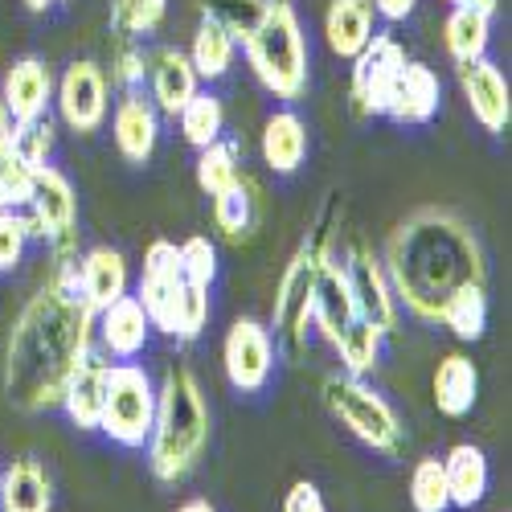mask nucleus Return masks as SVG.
<instances>
[{
  "instance_id": "nucleus-20",
  "label": "nucleus",
  "mask_w": 512,
  "mask_h": 512,
  "mask_svg": "<svg viewBox=\"0 0 512 512\" xmlns=\"http://www.w3.org/2000/svg\"><path fill=\"white\" fill-rule=\"evenodd\" d=\"M439 99H443L439 74L426 62H406L394 82V95L386 103V115L394 123H431L439 111Z\"/></svg>"
},
{
  "instance_id": "nucleus-32",
  "label": "nucleus",
  "mask_w": 512,
  "mask_h": 512,
  "mask_svg": "<svg viewBox=\"0 0 512 512\" xmlns=\"http://www.w3.org/2000/svg\"><path fill=\"white\" fill-rule=\"evenodd\" d=\"M177 119H181L185 144H193L197 152L209 148L213 140H222V132H226V107H222L218 95H209V91H197Z\"/></svg>"
},
{
  "instance_id": "nucleus-38",
  "label": "nucleus",
  "mask_w": 512,
  "mask_h": 512,
  "mask_svg": "<svg viewBox=\"0 0 512 512\" xmlns=\"http://www.w3.org/2000/svg\"><path fill=\"white\" fill-rule=\"evenodd\" d=\"M410 504L414 512H451L447 496V476H443V459H418L410 472Z\"/></svg>"
},
{
  "instance_id": "nucleus-40",
  "label": "nucleus",
  "mask_w": 512,
  "mask_h": 512,
  "mask_svg": "<svg viewBox=\"0 0 512 512\" xmlns=\"http://www.w3.org/2000/svg\"><path fill=\"white\" fill-rule=\"evenodd\" d=\"M9 140H13V148H17L29 164H50V152H54V123H50V115L29 119V123H13Z\"/></svg>"
},
{
  "instance_id": "nucleus-47",
  "label": "nucleus",
  "mask_w": 512,
  "mask_h": 512,
  "mask_svg": "<svg viewBox=\"0 0 512 512\" xmlns=\"http://www.w3.org/2000/svg\"><path fill=\"white\" fill-rule=\"evenodd\" d=\"M177 512H218V508H213L209 500H189V504H181Z\"/></svg>"
},
{
  "instance_id": "nucleus-3",
  "label": "nucleus",
  "mask_w": 512,
  "mask_h": 512,
  "mask_svg": "<svg viewBox=\"0 0 512 512\" xmlns=\"http://www.w3.org/2000/svg\"><path fill=\"white\" fill-rule=\"evenodd\" d=\"M144 447H148V467L160 484H181L205 459L209 402L189 365H173L156 386V418Z\"/></svg>"
},
{
  "instance_id": "nucleus-25",
  "label": "nucleus",
  "mask_w": 512,
  "mask_h": 512,
  "mask_svg": "<svg viewBox=\"0 0 512 512\" xmlns=\"http://www.w3.org/2000/svg\"><path fill=\"white\" fill-rule=\"evenodd\" d=\"M263 160L271 173L291 177L308 160V123L295 111H275L263 123Z\"/></svg>"
},
{
  "instance_id": "nucleus-35",
  "label": "nucleus",
  "mask_w": 512,
  "mask_h": 512,
  "mask_svg": "<svg viewBox=\"0 0 512 512\" xmlns=\"http://www.w3.org/2000/svg\"><path fill=\"white\" fill-rule=\"evenodd\" d=\"M242 168H238V144H226V140H213L209 148L197 152V185L205 197H218L226 193L230 185H238Z\"/></svg>"
},
{
  "instance_id": "nucleus-27",
  "label": "nucleus",
  "mask_w": 512,
  "mask_h": 512,
  "mask_svg": "<svg viewBox=\"0 0 512 512\" xmlns=\"http://www.w3.org/2000/svg\"><path fill=\"white\" fill-rule=\"evenodd\" d=\"M443 476H447L451 508H476L488 496V459L472 443H459V447L447 451Z\"/></svg>"
},
{
  "instance_id": "nucleus-37",
  "label": "nucleus",
  "mask_w": 512,
  "mask_h": 512,
  "mask_svg": "<svg viewBox=\"0 0 512 512\" xmlns=\"http://www.w3.org/2000/svg\"><path fill=\"white\" fill-rule=\"evenodd\" d=\"M33 173L37 164H29L13 140H0V209H25L33 193Z\"/></svg>"
},
{
  "instance_id": "nucleus-2",
  "label": "nucleus",
  "mask_w": 512,
  "mask_h": 512,
  "mask_svg": "<svg viewBox=\"0 0 512 512\" xmlns=\"http://www.w3.org/2000/svg\"><path fill=\"white\" fill-rule=\"evenodd\" d=\"M381 267H386L398 308L431 324L439 320V308L451 291H459L463 283L488 279L480 238L455 209H443V205L414 209L390 234Z\"/></svg>"
},
{
  "instance_id": "nucleus-9",
  "label": "nucleus",
  "mask_w": 512,
  "mask_h": 512,
  "mask_svg": "<svg viewBox=\"0 0 512 512\" xmlns=\"http://www.w3.org/2000/svg\"><path fill=\"white\" fill-rule=\"evenodd\" d=\"M29 238L50 246V263H78V197L66 173L54 164H37L29 205L21 209Z\"/></svg>"
},
{
  "instance_id": "nucleus-12",
  "label": "nucleus",
  "mask_w": 512,
  "mask_h": 512,
  "mask_svg": "<svg viewBox=\"0 0 512 512\" xmlns=\"http://www.w3.org/2000/svg\"><path fill=\"white\" fill-rule=\"evenodd\" d=\"M340 263H345V275H349L357 316L369 320L373 328H381L386 336L398 332V300H394V287L386 279L381 259H373V250L361 238H353L349 250H340Z\"/></svg>"
},
{
  "instance_id": "nucleus-43",
  "label": "nucleus",
  "mask_w": 512,
  "mask_h": 512,
  "mask_svg": "<svg viewBox=\"0 0 512 512\" xmlns=\"http://www.w3.org/2000/svg\"><path fill=\"white\" fill-rule=\"evenodd\" d=\"M283 512H328V504H324L316 484L300 480V484H291V492L283 496Z\"/></svg>"
},
{
  "instance_id": "nucleus-13",
  "label": "nucleus",
  "mask_w": 512,
  "mask_h": 512,
  "mask_svg": "<svg viewBox=\"0 0 512 512\" xmlns=\"http://www.w3.org/2000/svg\"><path fill=\"white\" fill-rule=\"evenodd\" d=\"M54 103L74 136H95L107 119V74L95 62H70L54 82Z\"/></svg>"
},
{
  "instance_id": "nucleus-29",
  "label": "nucleus",
  "mask_w": 512,
  "mask_h": 512,
  "mask_svg": "<svg viewBox=\"0 0 512 512\" xmlns=\"http://www.w3.org/2000/svg\"><path fill=\"white\" fill-rule=\"evenodd\" d=\"M488 41H492V17L488 13H476V9H451L447 13V21H443V46H447L455 66L484 58Z\"/></svg>"
},
{
  "instance_id": "nucleus-15",
  "label": "nucleus",
  "mask_w": 512,
  "mask_h": 512,
  "mask_svg": "<svg viewBox=\"0 0 512 512\" xmlns=\"http://www.w3.org/2000/svg\"><path fill=\"white\" fill-rule=\"evenodd\" d=\"M357 320V304H353V291H349V275L345 263H340V250L332 246L320 271H316V295H312V328H320V336L336 349V340L345 336V328Z\"/></svg>"
},
{
  "instance_id": "nucleus-19",
  "label": "nucleus",
  "mask_w": 512,
  "mask_h": 512,
  "mask_svg": "<svg viewBox=\"0 0 512 512\" xmlns=\"http://www.w3.org/2000/svg\"><path fill=\"white\" fill-rule=\"evenodd\" d=\"M148 82H152V103L160 115L177 119L185 111V103L201 91V78L189 62L185 50H173V46H160L152 58H148Z\"/></svg>"
},
{
  "instance_id": "nucleus-21",
  "label": "nucleus",
  "mask_w": 512,
  "mask_h": 512,
  "mask_svg": "<svg viewBox=\"0 0 512 512\" xmlns=\"http://www.w3.org/2000/svg\"><path fill=\"white\" fill-rule=\"evenodd\" d=\"M74 275H78L82 300H87L95 312H103L107 304H115L127 295V259L111 246H91L78 259Z\"/></svg>"
},
{
  "instance_id": "nucleus-18",
  "label": "nucleus",
  "mask_w": 512,
  "mask_h": 512,
  "mask_svg": "<svg viewBox=\"0 0 512 512\" xmlns=\"http://www.w3.org/2000/svg\"><path fill=\"white\" fill-rule=\"evenodd\" d=\"M0 99L13 123H29L41 119L54 103V70L41 58H21L9 66L5 82H0Z\"/></svg>"
},
{
  "instance_id": "nucleus-6",
  "label": "nucleus",
  "mask_w": 512,
  "mask_h": 512,
  "mask_svg": "<svg viewBox=\"0 0 512 512\" xmlns=\"http://www.w3.org/2000/svg\"><path fill=\"white\" fill-rule=\"evenodd\" d=\"M242 50L263 91L283 103H300L308 95V37L291 0H271L263 25L242 41Z\"/></svg>"
},
{
  "instance_id": "nucleus-42",
  "label": "nucleus",
  "mask_w": 512,
  "mask_h": 512,
  "mask_svg": "<svg viewBox=\"0 0 512 512\" xmlns=\"http://www.w3.org/2000/svg\"><path fill=\"white\" fill-rule=\"evenodd\" d=\"M144 78H148V58H144V50L132 46V41H123L119 54H115V66H111V87L136 91V87H144Z\"/></svg>"
},
{
  "instance_id": "nucleus-34",
  "label": "nucleus",
  "mask_w": 512,
  "mask_h": 512,
  "mask_svg": "<svg viewBox=\"0 0 512 512\" xmlns=\"http://www.w3.org/2000/svg\"><path fill=\"white\" fill-rule=\"evenodd\" d=\"M197 9H201V17L218 21L234 41H246L263 25L271 0H197Z\"/></svg>"
},
{
  "instance_id": "nucleus-45",
  "label": "nucleus",
  "mask_w": 512,
  "mask_h": 512,
  "mask_svg": "<svg viewBox=\"0 0 512 512\" xmlns=\"http://www.w3.org/2000/svg\"><path fill=\"white\" fill-rule=\"evenodd\" d=\"M447 5L451 9H476V13H488L492 17L500 9V0H447Z\"/></svg>"
},
{
  "instance_id": "nucleus-28",
  "label": "nucleus",
  "mask_w": 512,
  "mask_h": 512,
  "mask_svg": "<svg viewBox=\"0 0 512 512\" xmlns=\"http://www.w3.org/2000/svg\"><path fill=\"white\" fill-rule=\"evenodd\" d=\"M259 209H263V193L250 177H238V185H230L226 193L213 197V226L222 230L226 242H246L250 230L259 226Z\"/></svg>"
},
{
  "instance_id": "nucleus-14",
  "label": "nucleus",
  "mask_w": 512,
  "mask_h": 512,
  "mask_svg": "<svg viewBox=\"0 0 512 512\" xmlns=\"http://www.w3.org/2000/svg\"><path fill=\"white\" fill-rule=\"evenodd\" d=\"M459 87L463 99L472 107L476 123L492 136L508 132V119H512V91H508V78L500 74V66L492 58H476V62H463L459 66Z\"/></svg>"
},
{
  "instance_id": "nucleus-5",
  "label": "nucleus",
  "mask_w": 512,
  "mask_h": 512,
  "mask_svg": "<svg viewBox=\"0 0 512 512\" xmlns=\"http://www.w3.org/2000/svg\"><path fill=\"white\" fill-rule=\"evenodd\" d=\"M336 213H340V197H332L320 213V222L308 230V238L295 246L291 263L279 275L275 287V308H271V328L287 345L291 357H300L308 349V328H312V295H316V271L320 259L336 246Z\"/></svg>"
},
{
  "instance_id": "nucleus-33",
  "label": "nucleus",
  "mask_w": 512,
  "mask_h": 512,
  "mask_svg": "<svg viewBox=\"0 0 512 512\" xmlns=\"http://www.w3.org/2000/svg\"><path fill=\"white\" fill-rule=\"evenodd\" d=\"M381 340H386V332L373 328V324L361 320V316L345 328V336L336 340V353H340V365H345L349 377H365V373L377 365V357H381Z\"/></svg>"
},
{
  "instance_id": "nucleus-22",
  "label": "nucleus",
  "mask_w": 512,
  "mask_h": 512,
  "mask_svg": "<svg viewBox=\"0 0 512 512\" xmlns=\"http://www.w3.org/2000/svg\"><path fill=\"white\" fill-rule=\"evenodd\" d=\"M107 357L99 349L87 353V361H82L70 377V386L62 394V410L66 418L78 426V431H99V414H103V381H107Z\"/></svg>"
},
{
  "instance_id": "nucleus-41",
  "label": "nucleus",
  "mask_w": 512,
  "mask_h": 512,
  "mask_svg": "<svg viewBox=\"0 0 512 512\" xmlns=\"http://www.w3.org/2000/svg\"><path fill=\"white\" fill-rule=\"evenodd\" d=\"M29 222L21 209H0V271L21 267L25 250H29Z\"/></svg>"
},
{
  "instance_id": "nucleus-16",
  "label": "nucleus",
  "mask_w": 512,
  "mask_h": 512,
  "mask_svg": "<svg viewBox=\"0 0 512 512\" xmlns=\"http://www.w3.org/2000/svg\"><path fill=\"white\" fill-rule=\"evenodd\" d=\"M111 132H115V148L127 164H148L156 144H160V111L156 103L136 87L123 91L115 115H111Z\"/></svg>"
},
{
  "instance_id": "nucleus-44",
  "label": "nucleus",
  "mask_w": 512,
  "mask_h": 512,
  "mask_svg": "<svg viewBox=\"0 0 512 512\" xmlns=\"http://www.w3.org/2000/svg\"><path fill=\"white\" fill-rule=\"evenodd\" d=\"M369 5H373V13L377 17H386V21H406L410 13H414V5H418V0H369Z\"/></svg>"
},
{
  "instance_id": "nucleus-46",
  "label": "nucleus",
  "mask_w": 512,
  "mask_h": 512,
  "mask_svg": "<svg viewBox=\"0 0 512 512\" xmlns=\"http://www.w3.org/2000/svg\"><path fill=\"white\" fill-rule=\"evenodd\" d=\"M9 132H13V119L5 111V99H0V140H9Z\"/></svg>"
},
{
  "instance_id": "nucleus-30",
  "label": "nucleus",
  "mask_w": 512,
  "mask_h": 512,
  "mask_svg": "<svg viewBox=\"0 0 512 512\" xmlns=\"http://www.w3.org/2000/svg\"><path fill=\"white\" fill-rule=\"evenodd\" d=\"M451 336L459 340H480L484 328H488V291L484 283H463L459 291H451L443 308H439V320Z\"/></svg>"
},
{
  "instance_id": "nucleus-7",
  "label": "nucleus",
  "mask_w": 512,
  "mask_h": 512,
  "mask_svg": "<svg viewBox=\"0 0 512 512\" xmlns=\"http://www.w3.org/2000/svg\"><path fill=\"white\" fill-rule=\"evenodd\" d=\"M324 406L365 447H373L381 455H402V447H406L402 418L373 386H365V377L328 373L324 377Z\"/></svg>"
},
{
  "instance_id": "nucleus-24",
  "label": "nucleus",
  "mask_w": 512,
  "mask_h": 512,
  "mask_svg": "<svg viewBox=\"0 0 512 512\" xmlns=\"http://www.w3.org/2000/svg\"><path fill=\"white\" fill-rule=\"evenodd\" d=\"M373 5L369 0H332L328 13H324V41H328V50L336 58H345L353 62L361 50H365V41L373 37Z\"/></svg>"
},
{
  "instance_id": "nucleus-1",
  "label": "nucleus",
  "mask_w": 512,
  "mask_h": 512,
  "mask_svg": "<svg viewBox=\"0 0 512 512\" xmlns=\"http://www.w3.org/2000/svg\"><path fill=\"white\" fill-rule=\"evenodd\" d=\"M78 263H54L25 308L17 312L5 340V394L13 410H54L70 386L74 369L95 349V308L78 291Z\"/></svg>"
},
{
  "instance_id": "nucleus-26",
  "label": "nucleus",
  "mask_w": 512,
  "mask_h": 512,
  "mask_svg": "<svg viewBox=\"0 0 512 512\" xmlns=\"http://www.w3.org/2000/svg\"><path fill=\"white\" fill-rule=\"evenodd\" d=\"M50 504V476L37 459H13L9 472H0V512H50Z\"/></svg>"
},
{
  "instance_id": "nucleus-48",
  "label": "nucleus",
  "mask_w": 512,
  "mask_h": 512,
  "mask_svg": "<svg viewBox=\"0 0 512 512\" xmlns=\"http://www.w3.org/2000/svg\"><path fill=\"white\" fill-rule=\"evenodd\" d=\"M50 5H54V0H25V9H29V13H46Z\"/></svg>"
},
{
  "instance_id": "nucleus-23",
  "label": "nucleus",
  "mask_w": 512,
  "mask_h": 512,
  "mask_svg": "<svg viewBox=\"0 0 512 512\" xmlns=\"http://www.w3.org/2000/svg\"><path fill=\"white\" fill-rule=\"evenodd\" d=\"M431 390H435L439 414L467 418V414H472V406H476V398H480V369H476V361L463 357V353H447L435 365Z\"/></svg>"
},
{
  "instance_id": "nucleus-36",
  "label": "nucleus",
  "mask_w": 512,
  "mask_h": 512,
  "mask_svg": "<svg viewBox=\"0 0 512 512\" xmlns=\"http://www.w3.org/2000/svg\"><path fill=\"white\" fill-rule=\"evenodd\" d=\"M168 0H111V29L119 41H136L164 25Z\"/></svg>"
},
{
  "instance_id": "nucleus-39",
  "label": "nucleus",
  "mask_w": 512,
  "mask_h": 512,
  "mask_svg": "<svg viewBox=\"0 0 512 512\" xmlns=\"http://www.w3.org/2000/svg\"><path fill=\"white\" fill-rule=\"evenodd\" d=\"M181 275L193 287H205V291L213 287V279H218V250H213L209 238L193 234L189 242H181Z\"/></svg>"
},
{
  "instance_id": "nucleus-17",
  "label": "nucleus",
  "mask_w": 512,
  "mask_h": 512,
  "mask_svg": "<svg viewBox=\"0 0 512 512\" xmlns=\"http://www.w3.org/2000/svg\"><path fill=\"white\" fill-rule=\"evenodd\" d=\"M95 336L107 357L115 361H132L144 353L148 336H152V320L140 308L136 295H123V300L107 304L103 312H95Z\"/></svg>"
},
{
  "instance_id": "nucleus-10",
  "label": "nucleus",
  "mask_w": 512,
  "mask_h": 512,
  "mask_svg": "<svg viewBox=\"0 0 512 512\" xmlns=\"http://www.w3.org/2000/svg\"><path fill=\"white\" fill-rule=\"evenodd\" d=\"M406 50L394 33H373L365 41V50L353 58V74H349V103L357 115H386V103L394 95V82L406 66Z\"/></svg>"
},
{
  "instance_id": "nucleus-11",
  "label": "nucleus",
  "mask_w": 512,
  "mask_h": 512,
  "mask_svg": "<svg viewBox=\"0 0 512 512\" xmlns=\"http://www.w3.org/2000/svg\"><path fill=\"white\" fill-rule=\"evenodd\" d=\"M222 369L238 394H259L275 369V336L259 320H234L222 340Z\"/></svg>"
},
{
  "instance_id": "nucleus-8",
  "label": "nucleus",
  "mask_w": 512,
  "mask_h": 512,
  "mask_svg": "<svg viewBox=\"0 0 512 512\" xmlns=\"http://www.w3.org/2000/svg\"><path fill=\"white\" fill-rule=\"evenodd\" d=\"M156 418V381L136 361L107 365L103 381V414L99 431L119 447H144Z\"/></svg>"
},
{
  "instance_id": "nucleus-31",
  "label": "nucleus",
  "mask_w": 512,
  "mask_h": 512,
  "mask_svg": "<svg viewBox=\"0 0 512 512\" xmlns=\"http://www.w3.org/2000/svg\"><path fill=\"white\" fill-rule=\"evenodd\" d=\"M234 54H238V41L218 25V21H209L201 17L197 33H193V46H189V62L197 70V78H226L230 66H234Z\"/></svg>"
},
{
  "instance_id": "nucleus-4",
  "label": "nucleus",
  "mask_w": 512,
  "mask_h": 512,
  "mask_svg": "<svg viewBox=\"0 0 512 512\" xmlns=\"http://www.w3.org/2000/svg\"><path fill=\"white\" fill-rule=\"evenodd\" d=\"M136 300L148 312L152 328L177 340H197L209 324V291L185 283L181 275V246L156 238L144 254V275L136 287Z\"/></svg>"
}]
</instances>
